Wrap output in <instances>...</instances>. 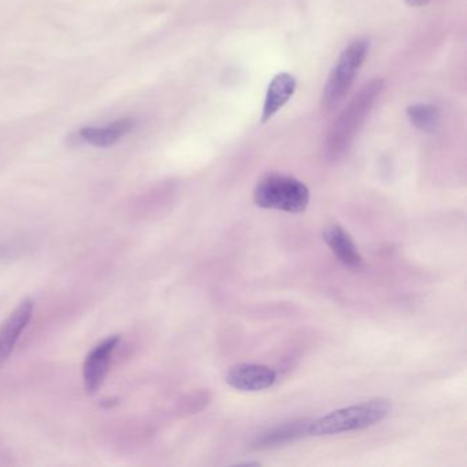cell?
I'll list each match as a JSON object with an SVG mask.
<instances>
[{
  "label": "cell",
  "instance_id": "1",
  "mask_svg": "<svg viewBox=\"0 0 467 467\" xmlns=\"http://www.w3.org/2000/svg\"><path fill=\"white\" fill-rule=\"evenodd\" d=\"M386 88V82L382 79H374L362 87L361 91L352 97L339 119L332 125L326 139V152L331 158L337 159L351 146L352 140L364 125V119L379 101Z\"/></svg>",
  "mask_w": 467,
  "mask_h": 467
},
{
  "label": "cell",
  "instance_id": "2",
  "mask_svg": "<svg viewBox=\"0 0 467 467\" xmlns=\"http://www.w3.org/2000/svg\"><path fill=\"white\" fill-rule=\"evenodd\" d=\"M391 411V404L384 399L364 402L354 406L336 410L326 416L309 422V436H332L346 432L362 431L371 428L386 419Z\"/></svg>",
  "mask_w": 467,
  "mask_h": 467
},
{
  "label": "cell",
  "instance_id": "3",
  "mask_svg": "<svg viewBox=\"0 0 467 467\" xmlns=\"http://www.w3.org/2000/svg\"><path fill=\"white\" fill-rule=\"evenodd\" d=\"M254 202L262 209L301 214L309 207L310 191L306 184L294 177L272 174L258 182Z\"/></svg>",
  "mask_w": 467,
  "mask_h": 467
},
{
  "label": "cell",
  "instance_id": "4",
  "mask_svg": "<svg viewBox=\"0 0 467 467\" xmlns=\"http://www.w3.org/2000/svg\"><path fill=\"white\" fill-rule=\"evenodd\" d=\"M367 52H369V42L366 40H356L340 55L339 61L325 85L321 101L322 109L331 111L341 103L356 81V74L366 59Z\"/></svg>",
  "mask_w": 467,
  "mask_h": 467
},
{
  "label": "cell",
  "instance_id": "5",
  "mask_svg": "<svg viewBox=\"0 0 467 467\" xmlns=\"http://www.w3.org/2000/svg\"><path fill=\"white\" fill-rule=\"evenodd\" d=\"M119 341H121V337L119 334H112L89 351L85 358L84 366H82V379H84V389L87 394H95L103 386L104 379L109 373L112 354L119 347Z\"/></svg>",
  "mask_w": 467,
  "mask_h": 467
},
{
  "label": "cell",
  "instance_id": "6",
  "mask_svg": "<svg viewBox=\"0 0 467 467\" xmlns=\"http://www.w3.org/2000/svg\"><path fill=\"white\" fill-rule=\"evenodd\" d=\"M34 299L25 297L17 304L16 309L12 310L10 316L0 324V369L9 361L22 332L27 329L34 317Z\"/></svg>",
  "mask_w": 467,
  "mask_h": 467
},
{
  "label": "cell",
  "instance_id": "7",
  "mask_svg": "<svg viewBox=\"0 0 467 467\" xmlns=\"http://www.w3.org/2000/svg\"><path fill=\"white\" fill-rule=\"evenodd\" d=\"M277 381L273 367L258 364H239L229 369L226 382L237 391L258 392L272 388Z\"/></svg>",
  "mask_w": 467,
  "mask_h": 467
},
{
  "label": "cell",
  "instance_id": "8",
  "mask_svg": "<svg viewBox=\"0 0 467 467\" xmlns=\"http://www.w3.org/2000/svg\"><path fill=\"white\" fill-rule=\"evenodd\" d=\"M325 243L328 244L334 256L341 264L352 269H358L362 264V255L348 234L340 225H331L322 232Z\"/></svg>",
  "mask_w": 467,
  "mask_h": 467
},
{
  "label": "cell",
  "instance_id": "9",
  "mask_svg": "<svg viewBox=\"0 0 467 467\" xmlns=\"http://www.w3.org/2000/svg\"><path fill=\"white\" fill-rule=\"evenodd\" d=\"M134 127V121L131 119H119L111 122L106 126H87L82 127L77 136L91 146L101 147V149H109L119 143L122 137L131 134Z\"/></svg>",
  "mask_w": 467,
  "mask_h": 467
},
{
  "label": "cell",
  "instance_id": "10",
  "mask_svg": "<svg viewBox=\"0 0 467 467\" xmlns=\"http://www.w3.org/2000/svg\"><path fill=\"white\" fill-rule=\"evenodd\" d=\"M296 89V81L288 73H279L272 80L264 99L262 122L269 121L279 112V109L286 106Z\"/></svg>",
  "mask_w": 467,
  "mask_h": 467
},
{
  "label": "cell",
  "instance_id": "11",
  "mask_svg": "<svg viewBox=\"0 0 467 467\" xmlns=\"http://www.w3.org/2000/svg\"><path fill=\"white\" fill-rule=\"evenodd\" d=\"M309 422H289V424L281 425L279 428L272 429V431L258 437V440L255 441L254 444L255 448H269V447L281 446V444L296 440L299 437L309 436L307 434Z\"/></svg>",
  "mask_w": 467,
  "mask_h": 467
},
{
  "label": "cell",
  "instance_id": "12",
  "mask_svg": "<svg viewBox=\"0 0 467 467\" xmlns=\"http://www.w3.org/2000/svg\"><path fill=\"white\" fill-rule=\"evenodd\" d=\"M407 116L411 124L425 134H434L440 127V111L432 104H414L407 109Z\"/></svg>",
  "mask_w": 467,
  "mask_h": 467
},
{
  "label": "cell",
  "instance_id": "13",
  "mask_svg": "<svg viewBox=\"0 0 467 467\" xmlns=\"http://www.w3.org/2000/svg\"><path fill=\"white\" fill-rule=\"evenodd\" d=\"M119 398H103L101 403H99V406L103 407V409H111V407L119 406Z\"/></svg>",
  "mask_w": 467,
  "mask_h": 467
},
{
  "label": "cell",
  "instance_id": "14",
  "mask_svg": "<svg viewBox=\"0 0 467 467\" xmlns=\"http://www.w3.org/2000/svg\"><path fill=\"white\" fill-rule=\"evenodd\" d=\"M431 0H406V4L411 7H421L428 4Z\"/></svg>",
  "mask_w": 467,
  "mask_h": 467
}]
</instances>
